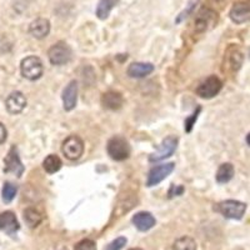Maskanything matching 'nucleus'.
<instances>
[{
	"instance_id": "f257e3e1",
	"label": "nucleus",
	"mask_w": 250,
	"mask_h": 250,
	"mask_svg": "<svg viewBox=\"0 0 250 250\" xmlns=\"http://www.w3.org/2000/svg\"><path fill=\"white\" fill-rule=\"evenodd\" d=\"M214 209L225 218L240 220L247 211V204L238 200H224V202L218 203Z\"/></svg>"
},
{
	"instance_id": "f03ea898",
	"label": "nucleus",
	"mask_w": 250,
	"mask_h": 250,
	"mask_svg": "<svg viewBox=\"0 0 250 250\" xmlns=\"http://www.w3.org/2000/svg\"><path fill=\"white\" fill-rule=\"evenodd\" d=\"M106 150L110 158L117 162H123V160L128 159L130 155V145L128 140L124 139L123 137H113L109 139L108 145H106Z\"/></svg>"
},
{
	"instance_id": "7ed1b4c3",
	"label": "nucleus",
	"mask_w": 250,
	"mask_h": 250,
	"mask_svg": "<svg viewBox=\"0 0 250 250\" xmlns=\"http://www.w3.org/2000/svg\"><path fill=\"white\" fill-rule=\"evenodd\" d=\"M20 70L21 75L28 80H37L43 75V62L38 57H28L21 62Z\"/></svg>"
},
{
	"instance_id": "20e7f679",
	"label": "nucleus",
	"mask_w": 250,
	"mask_h": 250,
	"mask_svg": "<svg viewBox=\"0 0 250 250\" xmlns=\"http://www.w3.org/2000/svg\"><path fill=\"white\" fill-rule=\"evenodd\" d=\"M71 49L64 42L54 44L48 51V58L53 65H64L66 62H70L71 59Z\"/></svg>"
},
{
	"instance_id": "39448f33",
	"label": "nucleus",
	"mask_w": 250,
	"mask_h": 250,
	"mask_svg": "<svg viewBox=\"0 0 250 250\" xmlns=\"http://www.w3.org/2000/svg\"><path fill=\"white\" fill-rule=\"evenodd\" d=\"M24 168L23 163L19 158V153H18V148L15 145H13L10 150H9L8 155L4 159V173L5 174H14L17 178H20L23 175Z\"/></svg>"
},
{
	"instance_id": "423d86ee",
	"label": "nucleus",
	"mask_w": 250,
	"mask_h": 250,
	"mask_svg": "<svg viewBox=\"0 0 250 250\" xmlns=\"http://www.w3.org/2000/svg\"><path fill=\"white\" fill-rule=\"evenodd\" d=\"M176 146H178V138L174 137V135H169V137H167L163 140L162 144L159 145V148L156 149L155 153L150 154L149 162L155 163L167 159V158L173 155L174 151L176 150Z\"/></svg>"
},
{
	"instance_id": "0eeeda50",
	"label": "nucleus",
	"mask_w": 250,
	"mask_h": 250,
	"mask_svg": "<svg viewBox=\"0 0 250 250\" xmlns=\"http://www.w3.org/2000/svg\"><path fill=\"white\" fill-rule=\"evenodd\" d=\"M223 83L222 80L219 79L215 75H211V77L207 78L204 82L198 86L196 89V94L199 95L203 99H211L215 95H218L219 91L222 90Z\"/></svg>"
},
{
	"instance_id": "6e6552de",
	"label": "nucleus",
	"mask_w": 250,
	"mask_h": 250,
	"mask_svg": "<svg viewBox=\"0 0 250 250\" xmlns=\"http://www.w3.org/2000/svg\"><path fill=\"white\" fill-rule=\"evenodd\" d=\"M62 151L66 159L78 160L84 153V143L77 135H71L62 143Z\"/></svg>"
},
{
	"instance_id": "1a4fd4ad",
	"label": "nucleus",
	"mask_w": 250,
	"mask_h": 250,
	"mask_svg": "<svg viewBox=\"0 0 250 250\" xmlns=\"http://www.w3.org/2000/svg\"><path fill=\"white\" fill-rule=\"evenodd\" d=\"M174 168H175V164H174V163H167V164L156 165V167H154L148 174L146 187L150 188L162 183L167 176L170 175V174L173 173Z\"/></svg>"
},
{
	"instance_id": "9d476101",
	"label": "nucleus",
	"mask_w": 250,
	"mask_h": 250,
	"mask_svg": "<svg viewBox=\"0 0 250 250\" xmlns=\"http://www.w3.org/2000/svg\"><path fill=\"white\" fill-rule=\"evenodd\" d=\"M216 13L209 8H203L195 18L194 21V29L196 33H204L208 29L216 23Z\"/></svg>"
},
{
	"instance_id": "9b49d317",
	"label": "nucleus",
	"mask_w": 250,
	"mask_h": 250,
	"mask_svg": "<svg viewBox=\"0 0 250 250\" xmlns=\"http://www.w3.org/2000/svg\"><path fill=\"white\" fill-rule=\"evenodd\" d=\"M5 106L6 110H8L9 113L17 115V114H20L24 109H25L26 98L24 97L23 93L14 91V93H12L8 98H6Z\"/></svg>"
},
{
	"instance_id": "f8f14e48",
	"label": "nucleus",
	"mask_w": 250,
	"mask_h": 250,
	"mask_svg": "<svg viewBox=\"0 0 250 250\" xmlns=\"http://www.w3.org/2000/svg\"><path fill=\"white\" fill-rule=\"evenodd\" d=\"M78 102V83L75 80L70 82L62 91V105L66 111L75 108Z\"/></svg>"
},
{
	"instance_id": "ddd939ff",
	"label": "nucleus",
	"mask_w": 250,
	"mask_h": 250,
	"mask_svg": "<svg viewBox=\"0 0 250 250\" xmlns=\"http://www.w3.org/2000/svg\"><path fill=\"white\" fill-rule=\"evenodd\" d=\"M29 33L35 39H44L50 33V21L45 18H38L29 25Z\"/></svg>"
},
{
	"instance_id": "4468645a",
	"label": "nucleus",
	"mask_w": 250,
	"mask_h": 250,
	"mask_svg": "<svg viewBox=\"0 0 250 250\" xmlns=\"http://www.w3.org/2000/svg\"><path fill=\"white\" fill-rule=\"evenodd\" d=\"M19 222L13 211H4L0 214V230L13 235L19 230Z\"/></svg>"
},
{
	"instance_id": "2eb2a0df",
	"label": "nucleus",
	"mask_w": 250,
	"mask_h": 250,
	"mask_svg": "<svg viewBox=\"0 0 250 250\" xmlns=\"http://www.w3.org/2000/svg\"><path fill=\"white\" fill-rule=\"evenodd\" d=\"M250 10L247 3H236L231 6L229 17L235 24H244L249 20Z\"/></svg>"
},
{
	"instance_id": "dca6fc26",
	"label": "nucleus",
	"mask_w": 250,
	"mask_h": 250,
	"mask_svg": "<svg viewBox=\"0 0 250 250\" xmlns=\"http://www.w3.org/2000/svg\"><path fill=\"white\" fill-rule=\"evenodd\" d=\"M133 224L138 230L148 231L155 225V218L149 211H139L133 216Z\"/></svg>"
},
{
	"instance_id": "f3484780",
	"label": "nucleus",
	"mask_w": 250,
	"mask_h": 250,
	"mask_svg": "<svg viewBox=\"0 0 250 250\" xmlns=\"http://www.w3.org/2000/svg\"><path fill=\"white\" fill-rule=\"evenodd\" d=\"M154 71V65L150 62H133L130 64L126 70L128 75L130 78H135V79H140V78L148 77Z\"/></svg>"
},
{
	"instance_id": "a211bd4d",
	"label": "nucleus",
	"mask_w": 250,
	"mask_h": 250,
	"mask_svg": "<svg viewBox=\"0 0 250 250\" xmlns=\"http://www.w3.org/2000/svg\"><path fill=\"white\" fill-rule=\"evenodd\" d=\"M122 94L117 93V91H108L102 97V104L104 108L109 109V110H118L123 106Z\"/></svg>"
},
{
	"instance_id": "6ab92c4d",
	"label": "nucleus",
	"mask_w": 250,
	"mask_h": 250,
	"mask_svg": "<svg viewBox=\"0 0 250 250\" xmlns=\"http://www.w3.org/2000/svg\"><path fill=\"white\" fill-rule=\"evenodd\" d=\"M234 167L230 163H224L219 167L218 171H216V182L220 183V184H224V183L230 182L234 176Z\"/></svg>"
},
{
	"instance_id": "aec40b11",
	"label": "nucleus",
	"mask_w": 250,
	"mask_h": 250,
	"mask_svg": "<svg viewBox=\"0 0 250 250\" xmlns=\"http://www.w3.org/2000/svg\"><path fill=\"white\" fill-rule=\"evenodd\" d=\"M118 3H119V0H100L98 3L95 14L100 20H105Z\"/></svg>"
},
{
	"instance_id": "412c9836",
	"label": "nucleus",
	"mask_w": 250,
	"mask_h": 250,
	"mask_svg": "<svg viewBox=\"0 0 250 250\" xmlns=\"http://www.w3.org/2000/svg\"><path fill=\"white\" fill-rule=\"evenodd\" d=\"M62 165V163L60 158L58 155H54V154H50V155L46 156L43 162V168L48 174H54L59 171Z\"/></svg>"
},
{
	"instance_id": "4be33fe9",
	"label": "nucleus",
	"mask_w": 250,
	"mask_h": 250,
	"mask_svg": "<svg viewBox=\"0 0 250 250\" xmlns=\"http://www.w3.org/2000/svg\"><path fill=\"white\" fill-rule=\"evenodd\" d=\"M24 220L29 228H37L40 223L43 222V215L34 208H28L24 211Z\"/></svg>"
},
{
	"instance_id": "5701e85b",
	"label": "nucleus",
	"mask_w": 250,
	"mask_h": 250,
	"mask_svg": "<svg viewBox=\"0 0 250 250\" xmlns=\"http://www.w3.org/2000/svg\"><path fill=\"white\" fill-rule=\"evenodd\" d=\"M173 250H196V243L190 236H183L175 240Z\"/></svg>"
},
{
	"instance_id": "b1692460",
	"label": "nucleus",
	"mask_w": 250,
	"mask_h": 250,
	"mask_svg": "<svg viewBox=\"0 0 250 250\" xmlns=\"http://www.w3.org/2000/svg\"><path fill=\"white\" fill-rule=\"evenodd\" d=\"M18 193V187L15 184L10 182L4 183L3 190H1V198H3V202L9 204V203H12L13 199L15 198Z\"/></svg>"
},
{
	"instance_id": "393cba45",
	"label": "nucleus",
	"mask_w": 250,
	"mask_h": 250,
	"mask_svg": "<svg viewBox=\"0 0 250 250\" xmlns=\"http://www.w3.org/2000/svg\"><path fill=\"white\" fill-rule=\"evenodd\" d=\"M198 3H199V0H189V3H188L187 8H185L184 10H183V12L178 15V18L175 19V23H180V21H183L184 19H187V18L194 12V9L196 8Z\"/></svg>"
},
{
	"instance_id": "a878e982",
	"label": "nucleus",
	"mask_w": 250,
	"mask_h": 250,
	"mask_svg": "<svg viewBox=\"0 0 250 250\" xmlns=\"http://www.w3.org/2000/svg\"><path fill=\"white\" fill-rule=\"evenodd\" d=\"M200 111H202V108H200V106H198V108H196V110L194 111L193 114H191L190 117L185 119L184 129H185V131H187V133H190V131H191L193 126L195 125V122L198 120V117H199Z\"/></svg>"
},
{
	"instance_id": "bb28decb",
	"label": "nucleus",
	"mask_w": 250,
	"mask_h": 250,
	"mask_svg": "<svg viewBox=\"0 0 250 250\" xmlns=\"http://www.w3.org/2000/svg\"><path fill=\"white\" fill-rule=\"evenodd\" d=\"M74 250H97V245L90 239H84L75 245Z\"/></svg>"
},
{
	"instance_id": "cd10ccee",
	"label": "nucleus",
	"mask_w": 250,
	"mask_h": 250,
	"mask_svg": "<svg viewBox=\"0 0 250 250\" xmlns=\"http://www.w3.org/2000/svg\"><path fill=\"white\" fill-rule=\"evenodd\" d=\"M125 244H126V238L120 236V238H117L115 240H113L110 244L106 245L105 250H122L125 247Z\"/></svg>"
},
{
	"instance_id": "c85d7f7f",
	"label": "nucleus",
	"mask_w": 250,
	"mask_h": 250,
	"mask_svg": "<svg viewBox=\"0 0 250 250\" xmlns=\"http://www.w3.org/2000/svg\"><path fill=\"white\" fill-rule=\"evenodd\" d=\"M230 66L231 69H234V70H238L239 68H240V65H242L243 62V57H242V53H239L238 50H235L233 53V54L230 55Z\"/></svg>"
},
{
	"instance_id": "c756f323",
	"label": "nucleus",
	"mask_w": 250,
	"mask_h": 250,
	"mask_svg": "<svg viewBox=\"0 0 250 250\" xmlns=\"http://www.w3.org/2000/svg\"><path fill=\"white\" fill-rule=\"evenodd\" d=\"M184 193V188L182 187V185H171L170 189H169V199H171V198H174V196H179L182 195V194Z\"/></svg>"
},
{
	"instance_id": "7c9ffc66",
	"label": "nucleus",
	"mask_w": 250,
	"mask_h": 250,
	"mask_svg": "<svg viewBox=\"0 0 250 250\" xmlns=\"http://www.w3.org/2000/svg\"><path fill=\"white\" fill-rule=\"evenodd\" d=\"M6 137H8V131H6L5 126H4L1 123H0V144H3L5 143Z\"/></svg>"
},
{
	"instance_id": "2f4dec72",
	"label": "nucleus",
	"mask_w": 250,
	"mask_h": 250,
	"mask_svg": "<svg viewBox=\"0 0 250 250\" xmlns=\"http://www.w3.org/2000/svg\"><path fill=\"white\" fill-rule=\"evenodd\" d=\"M57 250H68V249H66V248H59V249H57Z\"/></svg>"
},
{
	"instance_id": "473e14b6",
	"label": "nucleus",
	"mask_w": 250,
	"mask_h": 250,
	"mask_svg": "<svg viewBox=\"0 0 250 250\" xmlns=\"http://www.w3.org/2000/svg\"><path fill=\"white\" fill-rule=\"evenodd\" d=\"M130 250H143V249H139V248H135V249H130Z\"/></svg>"
}]
</instances>
